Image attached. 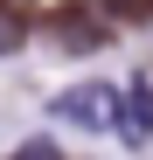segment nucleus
Masks as SVG:
<instances>
[{"label":"nucleus","instance_id":"f257e3e1","mask_svg":"<svg viewBox=\"0 0 153 160\" xmlns=\"http://www.w3.org/2000/svg\"><path fill=\"white\" fill-rule=\"evenodd\" d=\"M49 112H56L63 125H84V132H118L125 125V91L105 84V77H91V84H70Z\"/></svg>","mask_w":153,"mask_h":160},{"label":"nucleus","instance_id":"f03ea898","mask_svg":"<svg viewBox=\"0 0 153 160\" xmlns=\"http://www.w3.org/2000/svg\"><path fill=\"white\" fill-rule=\"evenodd\" d=\"M146 132H153V84H132V91H125V125H118V139H146Z\"/></svg>","mask_w":153,"mask_h":160},{"label":"nucleus","instance_id":"7ed1b4c3","mask_svg":"<svg viewBox=\"0 0 153 160\" xmlns=\"http://www.w3.org/2000/svg\"><path fill=\"white\" fill-rule=\"evenodd\" d=\"M14 42H21V21H14V14H0V56H7Z\"/></svg>","mask_w":153,"mask_h":160},{"label":"nucleus","instance_id":"20e7f679","mask_svg":"<svg viewBox=\"0 0 153 160\" xmlns=\"http://www.w3.org/2000/svg\"><path fill=\"white\" fill-rule=\"evenodd\" d=\"M14 160H63V153H56V146H49V139H35V146H21Z\"/></svg>","mask_w":153,"mask_h":160}]
</instances>
